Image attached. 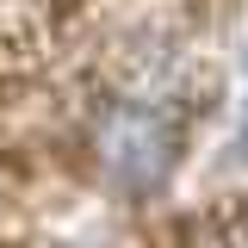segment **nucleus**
<instances>
[{"mask_svg": "<svg viewBox=\"0 0 248 248\" xmlns=\"http://www.w3.org/2000/svg\"><path fill=\"white\" fill-rule=\"evenodd\" d=\"M180 137L186 112L174 106V93H124L93 124V155L118 192H155L180 161Z\"/></svg>", "mask_w": 248, "mask_h": 248, "instance_id": "nucleus-1", "label": "nucleus"}]
</instances>
